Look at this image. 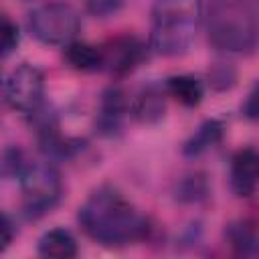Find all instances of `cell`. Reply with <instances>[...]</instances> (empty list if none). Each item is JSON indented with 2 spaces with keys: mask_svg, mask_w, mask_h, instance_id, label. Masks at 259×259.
Wrapping results in <instances>:
<instances>
[{
  "mask_svg": "<svg viewBox=\"0 0 259 259\" xmlns=\"http://www.w3.org/2000/svg\"><path fill=\"white\" fill-rule=\"evenodd\" d=\"M83 231L97 243L119 247L144 237L148 225L136 206L115 188L103 186L89 194L79 208Z\"/></svg>",
  "mask_w": 259,
  "mask_h": 259,
  "instance_id": "6da1fadb",
  "label": "cell"
},
{
  "mask_svg": "<svg viewBox=\"0 0 259 259\" xmlns=\"http://www.w3.org/2000/svg\"><path fill=\"white\" fill-rule=\"evenodd\" d=\"M202 16V0H154L150 47L164 57L190 49Z\"/></svg>",
  "mask_w": 259,
  "mask_h": 259,
  "instance_id": "7a4b0ae2",
  "label": "cell"
},
{
  "mask_svg": "<svg viewBox=\"0 0 259 259\" xmlns=\"http://www.w3.org/2000/svg\"><path fill=\"white\" fill-rule=\"evenodd\" d=\"M208 38L225 51H253L259 45V28L251 12L237 0H219L214 4Z\"/></svg>",
  "mask_w": 259,
  "mask_h": 259,
  "instance_id": "3957f363",
  "label": "cell"
},
{
  "mask_svg": "<svg viewBox=\"0 0 259 259\" xmlns=\"http://www.w3.org/2000/svg\"><path fill=\"white\" fill-rule=\"evenodd\" d=\"M18 180L24 212L32 219L51 212L61 198V176L49 162H28Z\"/></svg>",
  "mask_w": 259,
  "mask_h": 259,
  "instance_id": "277c9868",
  "label": "cell"
},
{
  "mask_svg": "<svg viewBox=\"0 0 259 259\" xmlns=\"http://www.w3.org/2000/svg\"><path fill=\"white\" fill-rule=\"evenodd\" d=\"M28 30L42 45L67 47L79 32V14L69 4L49 2L28 14Z\"/></svg>",
  "mask_w": 259,
  "mask_h": 259,
  "instance_id": "5b68a950",
  "label": "cell"
},
{
  "mask_svg": "<svg viewBox=\"0 0 259 259\" xmlns=\"http://www.w3.org/2000/svg\"><path fill=\"white\" fill-rule=\"evenodd\" d=\"M4 99L14 111L32 115L36 109L42 107L45 99L42 73L28 63L14 67L4 79Z\"/></svg>",
  "mask_w": 259,
  "mask_h": 259,
  "instance_id": "8992f818",
  "label": "cell"
},
{
  "mask_svg": "<svg viewBox=\"0 0 259 259\" xmlns=\"http://www.w3.org/2000/svg\"><path fill=\"white\" fill-rule=\"evenodd\" d=\"M105 69L113 75H125L134 71L144 59V45L136 36H117L103 47Z\"/></svg>",
  "mask_w": 259,
  "mask_h": 259,
  "instance_id": "52a82bcc",
  "label": "cell"
},
{
  "mask_svg": "<svg viewBox=\"0 0 259 259\" xmlns=\"http://www.w3.org/2000/svg\"><path fill=\"white\" fill-rule=\"evenodd\" d=\"M231 188L237 196H251L259 188V152L241 148L231 160Z\"/></svg>",
  "mask_w": 259,
  "mask_h": 259,
  "instance_id": "ba28073f",
  "label": "cell"
},
{
  "mask_svg": "<svg viewBox=\"0 0 259 259\" xmlns=\"http://www.w3.org/2000/svg\"><path fill=\"white\" fill-rule=\"evenodd\" d=\"M125 113H127V101H125L123 91L117 87L107 89L101 97V107H99V117H97L99 132L103 136L117 134Z\"/></svg>",
  "mask_w": 259,
  "mask_h": 259,
  "instance_id": "9c48e42d",
  "label": "cell"
},
{
  "mask_svg": "<svg viewBox=\"0 0 259 259\" xmlns=\"http://www.w3.org/2000/svg\"><path fill=\"white\" fill-rule=\"evenodd\" d=\"M132 115L146 125L158 123L164 117L166 111V101H164V91L158 85H148L144 87L136 99L132 101Z\"/></svg>",
  "mask_w": 259,
  "mask_h": 259,
  "instance_id": "30bf717a",
  "label": "cell"
},
{
  "mask_svg": "<svg viewBox=\"0 0 259 259\" xmlns=\"http://www.w3.org/2000/svg\"><path fill=\"white\" fill-rule=\"evenodd\" d=\"M38 255L49 259H71L77 255V241L65 229H51L38 239Z\"/></svg>",
  "mask_w": 259,
  "mask_h": 259,
  "instance_id": "8fae6325",
  "label": "cell"
},
{
  "mask_svg": "<svg viewBox=\"0 0 259 259\" xmlns=\"http://www.w3.org/2000/svg\"><path fill=\"white\" fill-rule=\"evenodd\" d=\"M65 59L69 61V65L77 71H85V73H93V71H101L105 69V57H103V49L87 45V42H69L65 47Z\"/></svg>",
  "mask_w": 259,
  "mask_h": 259,
  "instance_id": "7c38bea8",
  "label": "cell"
},
{
  "mask_svg": "<svg viewBox=\"0 0 259 259\" xmlns=\"http://www.w3.org/2000/svg\"><path fill=\"white\" fill-rule=\"evenodd\" d=\"M166 91L182 105L194 107L204 97V85L192 75H174L166 79Z\"/></svg>",
  "mask_w": 259,
  "mask_h": 259,
  "instance_id": "4fadbf2b",
  "label": "cell"
},
{
  "mask_svg": "<svg viewBox=\"0 0 259 259\" xmlns=\"http://www.w3.org/2000/svg\"><path fill=\"white\" fill-rule=\"evenodd\" d=\"M223 132H225V125L219 119H206L184 144V148H182L184 156H188V158L200 156L202 152H206L208 148H212L214 144H219L223 140Z\"/></svg>",
  "mask_w": 259,
  "mask_h": 259,
  "instance_id": "5bb4252c",
  "label": "cell"
},
{
  "mask_svg": "<svg viewBox=\"0 0 259 259\" xmlns=\"http://www.w3.org/2000/svg\"><path fill=\"white\" fill-rule=\"evenodd\" d=\"M229 243L233 245V249L241 255H255L259 253V239L255 235V231L243 223L239 225H231L227 231Z\"/></svg>",
  "mask_w": 259,
  "mask_h": 259,
  "instance_id": "9a60e30c",
  "label": "cell"
},
{
  "mask_svg": "<svg viewBox=\"0 0 259 259\" xmlns=\"http://www.w3.org/2000/svg\"><path fill=\"white\" fill-rule=\"evenodd\" d=\"M208 192V184L204 180L202 174H190L186 178L180 180L178 188H176V198L182 202H196L200 198H204Z\"/></svg>",
  "mask_w": 259,
  "mask_h": 259,
  "instance_id": "2e32d148",
  "label": "cell"
},
{
  "mask_svg": "<svg viewBox=\"0 0 259 259\" xmlns=\"http://www.w3.org/2000/svg\"><path fill=\"white\" fill-rule=\"evenodd\" d=\"M26 160L22 156V152L18 148H8L4 150V158H2V174L6 178H20V174L24 172L26 168Z\"/></svg>",
  "mask_w": 259,
  "mask_h": 259,
  "instance_id": "e0dca14e",
  "label": "cell"
},
{
  "mask_svg": "<svg viewBox=\"0 0 259 259\" xmlns=\"http://www.w3.org/2000/svg\"><path fill=\"white\" fill-rule=\"evenodd\" d=\"M18 42H20L18 26L14 22H10L8 16H2V57L6 59L10 53H14Z\"/></svg>",
  "mask_w": 259,
  "mask_h": 259,
  "instance_id": "ac0fdd59",
  "label": "cell"
},
{
  "mask_svg": "<svg viewBox=\"0 0 259 259\" xmlns=\"http://www.w3.org/2000/svg\"><path fill=\"white\" fill-rule=\"evenodd\" d=\"M89 12H93L95 16H109L113 12L119 10L121 0H85Z\"/></svg>",
  "mask_w": 259,
  "mask_h": 259,
  "instance_id": "d6986e66",
  "label": "cell"
},
{
  "mask_svg": "<svg viewBox=\"0 0 259 259\" xmlns=\"http://www.w3.org/2000/svg\"><path fill=\"white\" fill-rule=\"evenodd\" d=\"M243 113H245L247 119L259 121V81L249 91V95H247V99L243 103Z\"/></svg>",
  "mask_w": 259,
  "mask_h": 259,
  "instance_id": "ffe728a7",
  "label": "cell"
},
{
  "mask_svg": "<svg viewBox=\"0 0 259 259\" xmlns=\"http://www.w3.org/2000/svg\"><path fill=\"white\" fill-rule=\"evenodd\" d=\"M12 239H14V225H12L10 217L4 212L2 214V251L12 243Z\"/></svg>",
  "mask_w": 259,
  "mask_h": 259,
  "instance_id": "44dd1931",
  "label": "cell"
}]
</instances>
